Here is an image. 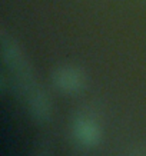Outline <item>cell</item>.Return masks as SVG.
<instances>
[{"mask_svg": "<svg viewBox=\"0 0 146 156\" xmlns=\"http://www.w3.org/2000/svg\"><path fill=\"white\" fill-rule=\"evenodd\" d=\"M69 129L73 142L83 149H93L99 146L103 137L99 118L90 109L79 110L72 119Z\"/></svg>", "mask_w": 146, "mask_h": 156, "instance_id": "2", "label": "cell"}, {"mask_svg": "<svg viewBox=\"0 0 146 156\" xmlns=\"http://www.w3.org/2000/svg\"><path fill=\"white\" fill-rule=\"evenodd\" d=\"M50 82L53 87L62 95L75 96L82 93L87 87V73L80 65L76 63H62L52 70Z\"/></svg>", "mask_w": 146, "mask_h": 156, "instance_id": "3", "label": "cell"}, {"mask_svg": "<svg viewBox=\"0 0 146 156\" xmlns=\"http://www.w3.org/2000/svg\"><path fill=\"white\" fill-rule=\"evenodd\" d=\"M126 156H146V146L145 145H136L127 151Z\"/></svg>", "mask_w": 146, "mask_h": 156, "instance_id": "4", "label": "cell"}, {"mask_svg": "<svg viewBox=\"0 0 146 156\" xmlns=\"http://www.w3.org/2000/svg\"><path fill=\"white\" fill-rule=\"evenodd\" d=\"M32 156H50V153H49V151H47L46 147H37L32 153Z\"/></svg>", "mask_w": 146, "mask_h": 156, "instance_id": "5", "label": "cell"}, {"mask_svg": "<svg viewBox=\"0 0 146 156\" xmlns=\"http://www.w3.org/2000/svg\"><path fill=\"white\" fill-rule=\"evenodd\" d=\"M0 55L9 75L10 86L17 93L29 115L40 123L50 120L53 115L52 99L39 83L22 44L13 34L7 33L6 29L0 32Z\"/></svg>", "mask_w": 146, "mask_h": 156, "instance_id": "1", "label": "cell"}]
</instances>
